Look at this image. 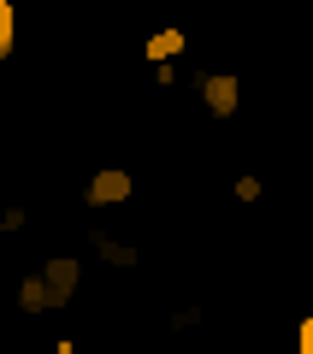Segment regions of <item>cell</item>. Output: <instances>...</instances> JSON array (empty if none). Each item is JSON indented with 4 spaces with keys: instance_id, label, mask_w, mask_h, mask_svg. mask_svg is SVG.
Returning a JSON list of instances; mask_svg holds the SVG:
<instances>
[{
    "instance_id": "1",
    "label": "cell",
    "mask_w": 313,
    "mask_h": 354,
    "mask_svg": "<svg viewBox=\"0 0 313 354\" xmlns=\"http://www.w3.org/2000/svg\"><path fill=\"white\" fill-rule=\"evenodd\" d=\"M130 189H136V177H130L125 165H100V171L89 177L83 201H89V207H125V201H130Z\"/></svg>"
},
{
    "instance_id": "2",
    "label": "cell",
    "mask_w": 313,
    "mask_h": 354,
    "mask_svg": "<svg viewBox=\"0 0 313 354\" xmlns=\"http://www.w3.org/2000/svg\"><path fill=\"white\" fill-rule=\"evenodd\" d=\"M201 106H207L213 118H237V106H242L237 71H207V77H201Z\"/></svg>"
},
{
    "instance_id": "3",
    "label": "cell",
    "mask_w": 313,
    "mask_h": 354,
    "mask_svg": "<svg viewBox=\"0 0 313 354\" xmlns=\"http://www.w3.org/2000/svg\"><path fill=\"white\" fill-rule=\"evenodd\" d=\"M42 278H48V301L53 307H71L77 278H83V260H77V254H53V260L42 266Z\"/></svg>"
},
{
    "instance_id": "4",
    "label": "cell",
    "mask_w": 313,
    "mask_h": 354,
    "mask_svg": "<svg viewBox=\"0 0 313 354\" xmlns=\"http://www.w3.org/2000/svg\"><path fill=\"white\" fill-rule=\"evenodd\" d=\"M89 248H95L100 266H113V272L142 266V242H125V236H113V230H89Z\"/></svg>"
},
{
    "instance_id": "5",
    "label": "cell",
    "mask_w": 313,
    "mask_h": 354,
    "mask_svg": "<svg viewBox=\"0 0 313 354\" xmlns=\"http://www.w3.org/2000/svg\"><path fill=\"white\" fill-rule=\"evenodd\" d=\"M184 53H189V30H177V24L154 30V36L142 41V59L148 65H172V59H184Z\"/></svg>"
},
{
    "instance_id": "6",
    "label": "cell",
    "mask_w": 313,
    "mask_h": 354,
    "mask_svg": "<svg viewBox=\"0 0 313 354\" xmlns=\"http://www.w3.org/2000/svg\"><path fill=\"white\" fill-rule=\"evenodd\" d=\"M18 313H30V319L53 313V301H48V278H42V272H30V278L18 283Z\"/></svg>"
},
{
    "instance_id": "7",
    "label": "cell",
    "mask_w": 313,
    "mask_h": 354,
    "mask_svg": "<svg viewBox=\"0 0 313 354\" xmlns=\"http://www.w3.org/2000/svg\"><path fill=\"white\" fill-rule=\"evenodd\" d=\"M18 48V6L12 0H0V59Z\"/></svg>"
},
{
    "instance_id": "8",
    "label": "cell",
    "mask_w": 313,
    "mask_h": 354,
    "mask_svg": "<svg viewBox=\"0 0 313 354\" xmlns=\"http://www.w3.org/2000/svg\"><path fill=\"white\" fill-rule=\"evenodd\" d=\"M24 225H30V213H24L18 201H12V207H0V230H6V236H18Z\"/></svg>"
},
{
    "instance_id": "9",
    "label": "cell",
    "mask_w": 313,
    "mask_h": 354,
    "mask_svg": "<svg viewBox=\"0 0 313 354\" xmlns=\"http://www.w3.org/2000/svg\"><path fill=\"white\" fill-rule=\"evenodd\" d=\"M201 319H207L201 307H172V330H195Z\"/></svg>"
},
{
    "instance_id": "10",
    "label": "cell",
    "mask_w": 313,
    "mask_h": 354,
    "mask_svg": "<svg viewBox=\"0 0 313 354\" xmlns=\"http://www.w3.org/2000/svg\"><path fill=\"white\" fill-rule=\"evenodd\" d=\"M260 195H266V183H260V177H249V171H242V177H237V201H260Z\"/></svg>"
},
{
    "instance_id": "11",
    "label": "cell",
    "mask_w": 313,
    "mask_h": 354,
    "mask_svg": "<svg viewBox=\"0 0 313 354\" xmlns=\"http://www.w3.org/2000/svg\"><path fill=\"white\" fill-rule=\"evenodd\" d=\"M154 83H160V88H177V83H184V65H154Z\"/></svg>"
},
{
    "instance_id": "12",
    "label": "cell",
    "mask_w": 313,
    "mask_h": 354,
    "mask_svg": "<svg viewBox=\"0 0 313 354\" xmlns=\"http://www.w3.org/2000/svg\"><path fill=\"white\" fill-rule=\"evenodd\" d=\"M296 354H313V313L296 325Z\"/></svg>"
},
{
    "instance_id": "13",
    "label": "cell",
    "mask_w": 313,
    "mask_h": 354,
    "mask_svg": "<svg viewBox=\"0 0 313 354\" xmlns=\"http://www.w3.org/2000/svg\"><path fill=\"white\" fill-rule=\"evenodd\" d=\"M53 354H77V342H71V337H60V342H53Z\"/></svg>"
}]
</instances>
